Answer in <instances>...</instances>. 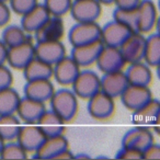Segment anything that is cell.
Instances as JSON below:
<instances>
[{"label":"cell","instance_id":"cell-1","mask_svg":"<svg viewBox=\"0 0 160 160\" xmlns=\"http://www.w3.org/2000/svg\"><path fill=\"white\" fill-rule=\"evenodd\" d=\"M51 110L60 116L65 122H69L76 116L78 111V97L72 90H55L49 99Z\"/></svg>","mask_w":160,"mask_h":160},{"label":"cell","instance_id":"cell-2","mask_svg":"<svg viewBox=\"0 0 160 160\" xmlns=\"http://www.w3.org/2000/svg\"><path fill=\"white\" fill-rule=\"evenodd\" d=\"M72 91L78 98L89 99L100 91V77L92 70H80L71 83Z\"/></svg>","mask_w":160,"mask_h":160},{"label":"cell","instance_id":"cell-3","mask_svg":"<svg viewBox=\"0 0 160 160\" xmlns=\"http://www.w3.org/2000/svg\"><path fill=\"white\" fill-rule=\"evenodd\" d=\"M101 27L96 22H76L68 33V40L72 46L100 40Z\"/></svg>","mask_w":160,"mask_h":160},{"label":"cell","instance_id":"cell-4","mask_svg":"<svg viewBox=\"0 0 160 160\" xmlns=\"http://www.w3.org/2000/svg\"><path fill=\"white\" fill-rule=\"evenodd\" d=\"M145 43H146V38L140 32L133 31L127 36L126 40L118 47L126 64H133L142 60Z\"/></svg>","mask_w":160,"mask_h":160},{"label":"cell","instance_id":"cell-5","mask_svg":"<svg viewBox=\"0 0 160 160\" xmlns=\"http://www.w3.org/2000/svg\"><path fill=\"white\" fill-rule=\"evenodd\" d=\"M69 12L76 22H92L101 16L102 5L98 0H72Z\"/></svg>","mask_w":160,"mask_h":160},{"label":"cell","instance_id":"cell-6","mask_svg":"<svg viewBox=\"0 0 160 160\" xmlns=\"http://www.w3.org/2000/svg\"><path fill=\"white\" fill-rule=\"evenodd\" d=\"M114 109V98L108 96L101 90L88 99V112L97 120H105L110 118L113 114Z\"/></svg>","mask_w":160,"mask_h":160},{"label":"cell","instance_id":"cell-7","mask_svg":"<svg viewBox=\"0 0 160 160\" xmlns=\"http://www.w3.org/2000/svg\"><path fill=\"white\" fill-rule=\"evenodd\" d=\"M120 98L123 105L127 110L135 111L146 102H148L150 99H152V94L148 86L128 85L122 92Z\"/></svg>","mask_w":160,"mask_h":160},{"label":"cell","instance_id":"cell-8","mask_svg":"<svg viewBox=\"0 0 160 160\" xmlns=\"http://www.w3.org/2000/svg\"><path fill=\"white\" fill-rule=\"evenodd\" d=\"M45 139V135L36 123H24L21 125L16 140L28 151L34 152Z\"/></svg>","mask_w":160,"mask_h":160},{"label":"cell","instance_id":"cell-9","mask_svg":"<svg viewBox=\"0 0 160 160\" xmlns=\"http://www.w3.org/2000/svg\"><path fill=\"white\" fill-rule=\"evenodd\" d=\"M128 80L122 69L103 73L100 78V90L112 98H118L128 86Z\"/></svg>","mask_w":160,"mask_h":160},{"label":"cell","instance_id":"cell-10","mask_svg":"<svg viewBox=\"0 0 160 160\" xmlns=\"http://www.w3.org/2000/svg\"><path fill=\"white\" fill-rule=\"evenodd\" d=\"M35 56L34 44L28 38L20 44L8 47L7 62L14 69L22 70L25 65Z\"/></svg>","mask_w":160,"mask_h":160},{"label":"cell","instance_id":"cell-11","mask_svg":"<svg viewBox=\"0 0 160 160\" xmlns=\"http://www.w3.org/2000/svg\"><path fill=\"white\" fill-rule=\"evenodd\" d=\"M103 46L104 45L101 40L76 45L71 48L70 56L80 67H88L92 64H96V60Z\"/></svg>","mask_w":160,"mask_h":160},{"label":"cell","instance_id":"cell-12","mask_svg":"<svg viewBox=\"0 0 160 160\" xmlns=\"http://www.w3.org/2000/svg\"><path fill=\"white\" fill-rule=\"evenodd\" d=\"M79 71L80 66L71 56H64L53 65V77L62 86L71 85Z\"/></svg>","mask_w":160,"mask_h":160},{"label":"cell","instance_id":"cell-13","mask_svg":"<svg viewBox=\"0 0 160 160\" xmlns=\"http://www.w3.org/2000/svg\"><path fill=\"white\" fill-rule=\"evenodd\" d=\"M35 57L54 65L66 56V47L62 41H36L34 44Z\"/></svg>","mask_w":160,"mask_h":160},{"label":"cell","instance_id":"cell-14","mask_svg":"<svg viewBox=\"0 0 160 160\" xmlns=\"http://www.w3.org/2000/svg\"><path fill=\"white\" fill-rule=\"evenodd\" d=\"M132 30L126 25L112 20L108 22L103 28H101L100 40L105 46L120 47L121 44L126 40V38L132 33Z\"/></svg>","mask_w":160,"mask_h":160},{"label":"cell","instance_id":"cell-15","mask_svg":"<svg viewBox=\"0 0 160 160\" xmlns=\"http://www.w3.org/2000/svg\"><path fill=\"white\" fill-rule=\"evenodd\" d=\"M99 70L101 72H110V71L120 70L126 64L123 58L118 47L103 46L96 60Z\"/></svg>","mask_w":160,"mask_h":160},{"label":"cell","instance_id":"cell-16","mask_svg":"<svg viewBox=\"0 0 160 160\" xmlns=\"http://www.w3.org/2000/svg\"><path fill=\"white\" fill-rule=\"evenodd\" d=\"M155 142L153 134L147 126L144 125H137V126L131 128L122 138L123 147H132V148L138 149L144 151L150 144Z\"/></svg>","mask_w":160,"mask_h":160},{"label":"cell","instance_id":"cell-17","mask_svg":"<svg viewBox=\"0 0 160 160\" xmlns=\"http://www.w3.org/2000/svg\"><path fill=\"white\" fill-rule=\"evenodd\" d=\"M68 148V140L64 136V134H62V135L45 137L43 142L34 152L35 157L40 159H56V157L60 152Z\"/></svg>","mask_w":160,"mask_h":160},{"label":"cell","instance_id":"cell-18","mask_svg":"<svg viewBox=\"0 0 160 160\" xmlns=\"http://www.w3.org/2000/svg\"><path fill=\"white\" fill-rule=\"evenodd\" d=\"M65 34V23L62 17L51 16L35 32L36 41H62Z\"/></svg>","mask_w":160,"mask_h":160},{"label":"cell","instance_id":"cell-19","mask_svg":"<svg viewBox=\"0 0 160 160\" xmlns=\"http://www.w3.org/2000/svg\"><path fill=\"white\" fill-rule=\"evenodd\" d=\"M46 110L45 103L28 97H21L16 114L23 123H36Z\"/></svg>","mask_w":160,"mask_h":160},{"label":"cell","instance_id":"cell-20","mask_svg":"<svg viewBox=\"0 0 160 160\" xmlns=\"http://www.w3.org/2000/svg\"><path fill=\"white\" fill-rule=\"evenodd\" d=\"M55 88L51 79H34L28 80L23 88L24 96L41 102H47L52 98Z\"/></svg>","mask_w":160,"mask_h":160},{"label":"cell","instance_id":"cell-21","mask_svg":"<svg viewBox=\"0 0 160 160\" xmlns=\"http://www.w3.org/2000/svg\"><path fill=\"white\" fill-rule=\"evenodd\" d=\"M138 22L137 32L140 33H148L155 29L156 21H157V8L152 0H142L137 7Z\"/></svg>","mask_w":160,"mask_h":160},{"label":"cell","instance_id":"cell-22","mask_svg":"<svg viewBox=\"0 0 160 160\" xmlns=\"http://www.w3.org/2000/svg\"><path fill=\"white\" fill-rule=\"evenodd\" d=\"M21 27L27 33H34L47 19L51 17L49 12L43 3H36L32 9L22 14Z\"/></svg>","mask_w":160,"mask_h":160},{"label":"cell","instance_id":"cell-23","mask_svg":"<svg viewBox=\"0 0 160 160\" xmlns=\"http://www.w3.org/2000/svg\"><path fill=\"white\" fill-rule=\"evenodd\" d=\"M65 121L53 110H45L40 116L36 124L43 132L45 137L62 135L65 132Z\"/></svg>","mask_w":160,"mask_h":160},{"label":"cell","instance_id":"cell-24","mask_svg":"<svg viewBox=\"0 0 160 160\" xmlns=\"http://www.w3.org/2000/svg\"><path fill=\"white\" fill-rule=\"evenodd\" d=\"M24 79H51L53 77V65L34 56L22 69Z\"/></svg>","mask_w":160,"mask_h":160},{"label":"cell","instance_id":"cell-25","mask_svg":"<svg viewBox=\"0 0 160 160\" xmlns=\"http://www.w3.org/2000/svg\"><path fill=\"white\" fill-rule=\"evenodd\" d=\"M125 75L129 85L148 86L152 79L150 66H148L146 62H142V60L129 64L125 71Z\"/></svg>","mask_w":160,"mask_h":160},{"label":"cell","instance_id":"cell-26","mask_svg":"<svg viewBox=\"0 0 160 160\" xmlns=\"http://www.w3.org/2000/svg\"><path fill=\"white\" fill-rule=\"evenodd\" d=\"M160 111V101L150 99L148 102L133 111V122L136 125H152Z\"/></svg>","mask_w":160,"mask_h":160},{"label":"cell","instance_id":"cell-27","mask_svg":"<svg viewBox=\"0 0 160 160\" xmlns=\"http://www.w3.org/2000/svg\"><path fill=\"white\" fill-rule=\"evenodd\" d=\"M22 122L16 113L0 115V136L5 142L16 140Z\"/></svg>","mask_w":160,"mask_h":160},{"label":"cell","instance_id":"cell-28","mask_svg":"<svg viewBox=\"0 0 160 160\" xmlns=\"http://www.w3.org/2000/svg\"><path fill=\"white\" fill-rule=\"evenodd\" d=\"M20 99L19 92L11 86L0 90V115L16 113Z\"/></svg>","mask_w":160,"mask_h":160},{"label":"cell","instance_id":"cell-29","mask_svg":"<svg viewBox=\"0 0 160 160\" xmlns=\"http://www.w3.org/2000/svg\"><path fill=\"white\" fill-rule=\"evenodd\" d=\"M142 59L150 67H156L160 62V35L158 33L146 38Z\"/></svg>","mask_w":160,"mask_h":160},{"label":"cell","instance_id":"cell-30","mask_svg":"<svg viewBox=\"0 0 160 160\" xmlns=\"http://www.w3.org/2000/svg\"><path fill=\"white\" fill-rule=\"evenodd\" d=\"M1 40L3 41V43L8 47H10L27 41L28 35L27 32L23 30V28L21 25L12 24L5 28V30L2 31V34H1Z\"/></svg>","mask_w":160,"mask_h":160},{"label":"cell","instance_id":"cell-31","mask_svg":"<svg viewBox=\"0 0 160 160\" xmlns=\"http://www.w3.org/2000/svg\"><path fill=\"white\" fill-rule=\"evenodd\" d=\"M113 20L126 25L132 31H137V8H134V9H120V8H116L113 12Z\"/></svg>","mask_w":160,"mask_h":160},{"label":"cell","instance_id":"cell-32","mask_svg":"<svg viewBox=\"0 0 160 160\" xmlns=\"http://www.w3.org/2000/svg\"><path fill=\"white\" fill-rule=\"evenodd\" d=\"M28 151L17 140H10L3 144L0 150V158L2 159H25Z\"/></svg>","mask_w":160,"mask_h":160},{"label":"cell","instance_id":"cell-33","mask_svg":"<svg viewBox=\"0 0 160 160\" xmlns=\"http://www.w3.org/2000/svg\"><path fill=\"white\" fill-rule=\"evenodd\" d=\"M72 0H44L45 8L51 16L62 17L69 12Z\"/></svg>","mask_w":160,"mask_h":160},{"label":"cell","instance_id":"cell-34","mask_svg":"<svg viewBox=\"0 0 160 160\" xmlns=\"http://www.w3.org/2000/svg\"><path fill=\"white\" fill-rule=\"evenodd\" d=\"M8 2H9L11 11L19 16L24 14L30 9H32L36 3H38V0H9Z\"/></svg>","mask_w":160,"mask_h":160},{"label":"cell","instance_id":"cell-35","mask_svg":"<svg viewBox=\"0 0 160 160\" xmlns=\"http://www.w3.org/2000/svg\"><path fill=\"white\" fill-rule=\"evenodd\" d=\"M118 159H142V151L132 147H123L115 156Z\"/></svg>","mask_w":160,"mask_h":160},{"label":"cell","instance_id":"cell-36","mask_svg":"<svg viewBox=\"0 0 160 160\" xmlns=\"http://www.w3.org/2000/svg\"><path fill=\"white\" fill-rule=\"evenodd\" d=\"M13 81V75L9 67L5 64H0V90L10 87Z\"/></svg>","mask_w":160,"mask_h":160},{"label":"cell","instance_id":"cell-37","mask_svg":"<svg viewBox=\"0 0 160 160\" xmlns=\"http://www.w3.org/2000/svg\"><path fill=\"white\" fill-rule=\"evenodd\" d=\"M142 159H160V145L155 142L142 151Z\"/></svg>","mask_w":160,"mask_h":160},{"label":"cell","instance_id":"cell-38","mask_svg":"<svg viewBox=\"0 0 160 160\" xmlns=\"http://www.w3.org/2000/svg\"><path fill=\"white\" fill-rule=\"evenodd\" d=\"M11 18L10 6L5 1H0V27H3L9 22Z\"/></svg>","mask_w":160,"mask_h":160},{"label":"cell","instance_id":"cell-39","mask_svg":"<svg viewBox=\"0 0 160 160\" xmlns=\"http://www.w3.org/2000/svg\"><path fill=\"white\" fill-rule=\"evenodd\" d=\"M140 1L142 0H114L113 2L120 9H134L139 6Z\"/></svg>","mask_w":160,"mask_h":160},{"label":"cell","instance_id":"cell-40","mask_svg":"<svg viewBox=\"0 0 160 160\" xmlns=\"http://www.w3.org/2000/svg\"><path fill=\"white\" fill-rule=\"evenodd\" d=\"M7 54H8V46L0 38V64H6L7 62Z\"/></svg>","mask_w":160,"mask_h":160},{"label":"cell","instance_id":"cell-41","mask_svg":"<svg viewBox=\"0 0 160 160\" xmlns=\"http://www.w3.org/2000/svg\"><path fill=\"white\" fill-rule=\"evenodd\" d=\"M152 128H153V131L156 132V134L160 136V111H159V113H158L157 118H156L155 122L152 123Z\"/></svg>","mask_w":160,"mask_h":160},{"label":"cell","instance_id":"cell-42","mask_svg":"<svg viewBox=\"0 0 160 160\" xmlns=\"http://www.w3.org/2000/svg\"><path fill=\"white\" fill-rule=\"evenodd\" d=\"M155 28H156V30H157V33L160 35V18H157V21H156Z\"/></svg>","mask_w":160,"mask_h":160},{"label":"cell","instance_id":"cell-43","mask_svg":"<svg viewBox=\"0 0 160 160\" xmlns=\"http://www.w3.org/2000/svg\"><path fill=\"white\" fill-rule=\"evenodd\" d=\"M101 5H111L114 0H98Z\"/></svg>","mask_w":160,"mask_h":160},{"label":"cell","instance_id":"cell-44","mask_svg":"<svg viewBox=\"0 0 160 160\" xmlns=\"http://www.w3.org/2000/svg\"><path fill=\"white\" fill-rule=\"evenodd\" d=\"M73 158H90L88 155H86V153H79V155H76V156H73Z\"/></svg>","mask_w":160,"mask_h":160},{"label":"cell","instance_id":"cell-45","mask_svg":"<svg viewBox=\"0 0 160 160\" xmlns=\"http://www.w3.org/2000/svg\"><path fill=\"white\" fill-rule=\"evenodd\" d=\"M156 70H157V77L159 78V80H160V62L156 66Z\"/></svg>","mask_w":160,"mask_h":160},{"label":"cell","instance_id":"cell-46","mask_svg":"<svg viewBox=\"0 0 160 160\" xmlns=\"http://www.w3.org/2000/svg\"><path fill=\"white\" fill-rule=\"evenodd\" d=\"M5 140L2 139V137L0 136V150H1V148H2V146H3V144H5Z\"/></svg>","mask_w":160,"mask_h":160},{"label":"cell","instance_id":"cell-47","mask_svg":"<svg viewBox=\"0 0 160 160\" xmlns=\"http://www.w3.org/2000/svg\"><path fill=\"white\" fill-rule=\"evenodd\" d=\"M158 8H159V10H160V0H158Z\"/></svg>","mask_w":160,"mask_h":160},{"label":"cell","instance_id":"cell-48","mask_svg":"<svg viewBox=\"0 0 160 160\" xmlns=\"http://www.w3.org/2000/svg\"><path fill=\"white\" fill-rule=\"evenodd\" d=\"M0 1H5V2H8L9 0H0Z\"/></svg>","mask_w":160,"mask_h":160}]
</instances>
